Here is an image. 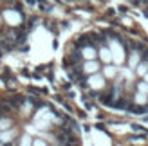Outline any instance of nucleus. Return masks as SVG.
Masks as SVG:
<instances>
[{
	"instance_id": "f257e3e1",
	"label": "nucleus",
	"mask_w": 148,
	"mask_h": 146,
	"mask_svg": "<svg viewBox=\"0 0 148 146\" xmlns=\"http://www.w3.org/2000/svg\"><path fill=\"white\" fill-rule=\"evenodd\" d=\"M108 47H110V53H112V61H116L117 65L123 63L125 61V49L121 47V43L112 40V42L108 43Z\"/></svg>"
},
{
	"instance_id": "f03ea898",
	"label": "nucleus",
	"mask_w": 148,
	"mask_h": 146,
	"mask_svg": "<svg viewBox=\"0 0 148 146\" xmlns=\"http://www.w3.org/2000/svg\"><path fill=\"white\" fill-rule=\"evenodd\" d=\"M4 18H5V22H7V24H11V25H18V24H20V20H22L20 13H16V11H11V9H7V11L4 13Z\"/></svg>"
},
{
	"instance_id": "7ed1b4c3",
	"label": "nucleus",
	"mask_w": 148,
	"mask_h": 146,
	"mask_svg": "<svg viewBox=\"0 0 148 146\" xmlns=\"http://www.w3.org/2000/svg\"><path fill=\"white\" fill-rule=\"evenodd\" d=\"M88 85H90L92 89H103V85H105V78L94 72V76H90V79H88Z\"/></svg>"
},
{
	"instance_id": "20e7f679",
	"label": "nucleus",
	"mask_w": 148,
	"mask_h": 146,
	"mask_svg": "<svg viewBox=\"0 0 148 146\" xmlns=\"http://www.w3.org/2000/svg\"><path fill=\"white\" fill-rule=\"evenodd\" d=\"M81 56L85 60H96V49L94 47H83L81 49Z\"/></svg>"
},
{
	"instance_id": "39448f33",
	"label": "nucleus",
	"mask_w": 148,
	"mask_h": 146,
	"mask_svg": "<svg viewBox=\"0 0 148 146\" xmlns=\"http://www.w3.org/2000/svg\"><path fill=\"white\" fill-rule=\"evenodd\" d=\"M98 69H99V65L96 63L94 60H87L85 67H83V70H85V72H88V74H94V72H98Z\"/></svg>"
},
{
	"instance_id": "423d86ee",
	"label": "nucleus",
	"mask_w": 148,
	"mask_h": 146,
	"mask_svg": "<svg viewBox=\"0 0 148 146\" xmlns=\"http://www.w3.org/2000/svg\"><path fill=\"white\" fill-rule=\"evenodd\" d=\"M99 56H101V60L105 61V63H110V61H112V53H110V47H103L99 50Z\"/></svg>"
},
{
	"instance_id": "0eeeda50",
	"label": "nucleus",
	"mask_w": 148,
	"mask_h": 146,
	"mask_svg": "<svg viewBox=\"0 0 148 146\" xmlns=\"http://www.w3.org/2000/svg\"><path fill=\"white\" fill-rule=\"evenodd\" d=\"M146 101H148V94L137 90V94H136V103H137V105H145Z\"/></svg>"
},
{
	"instance_id": "6e6552de",
	"label": "nucleus",
	"mask_w": 148,
	"mask_h": 146,
	"mask_svg": "<svg viewBox=\"0 0 148 146\" xmlns=\"http://www.w3.org/2000/svg\"><path fill=\"white\" fill-rule=\"evenodd\" d=\"M136 72H137V76H145L146 72H148V63H146V61L139 63L137 67H136Z\"/></svg>"
},
{
	"instance_id": "1a4fd4ad",
	"label": "nucleus",
	"mask_w": 148,
	"mask_h": 146,
	"mask_svg": "<svg viewBox=\"0 0 148 146\" xmlns=\"http://www.w3.org/2000/svg\"><path fill=\"white\" fill-rule=\"evenodd\" d=\"M128 65L132 69H136L137 65H139V53H132V56H130V60H128Z\"/></svg>"
},
{
	"instance_id": "9d476101",
	"label": "nucleus",
	"mask_w": 148,
	"mask_h": 146,
	"mask_svg": "<svg viewBox=\"0 0 148 146\" xmlns=\"http://www.w3.org/2000/svg\"><path fill=\"white\" fill-rule=\"evenodd\" d=\"M105 76L107 78H114L116 76V67H105Z\"/></svg>"
},
{
	"instance_id": "9b49d317",
	"label": "nucleus",
	"mask_w": 148,
	"mask_h": 146,
	"mask_svg": "<svg viewBox=\"0 0 148 146\" xmlns=\"http://www.w3.org/2000/svg\"><path fill=\"white\" fill-rule=\"evenodd\" d=\"M139 90L148 94V83H146V81H141V83H139Z\"/></svg>"
},
{
	"instance_id": "f8f14e48",
	"label": "nucleus",
	"mask_w": 148,
	"mask_h": 146,
	"mask_svg": "<svg viewBox=\"0 0 148 146\" xmlns=\"http://www.w3.org/2000/svg\"><path fill=\"white\" fill-rule=\"evenodd\" d=\"M11 137H13V132H7V134H2V135H0V139L5 143V141H9Z\"/></svg>"
},
{
	"instance_id": "ddd939ff",
	"label": "nucleus",
	"mask_w": 148,
	"mask_h": 146,
	"mask_svg": "<svg viewBox=\"0 0 148 146\" xmlns=\"http://www.w3.org/2000/svg\"><path fill=\"white\" fill-rule=\"evenodd\" d=\"M9 125H11V121H7V119H2V121H0V128H7Z\"/></svg>"
},
{
	"instance_id": "4468645a",
	"label": "nucleus",
	"mask_w": 148,
	"mask_h": 146,
	"mask_svg": "<svg viewBox=\"0 0 148 146\" xmlns=\"http://www.w3.org/2000/svg\"><path fill=\"white\" fill-rule=\"evenodd\" d=\"M143 78H145V81H146V83H148V72H146V74H145V76H143Z\"/></svg>"
}]
</instances>
